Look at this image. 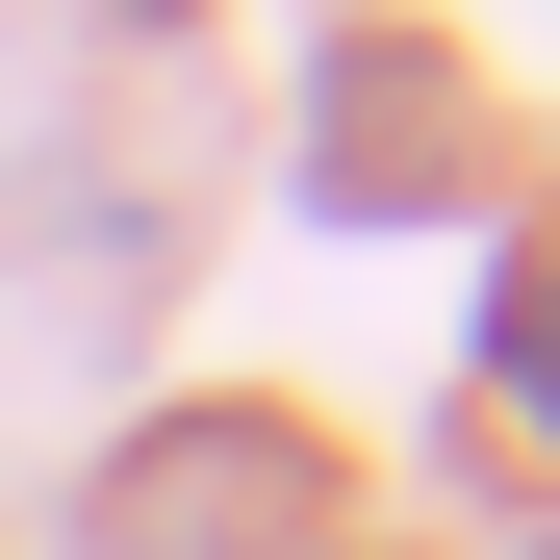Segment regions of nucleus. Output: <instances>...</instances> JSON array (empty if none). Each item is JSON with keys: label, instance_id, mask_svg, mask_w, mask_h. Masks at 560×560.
Returning <instances> with one entry per match:
<instances>
[]
</instances>
